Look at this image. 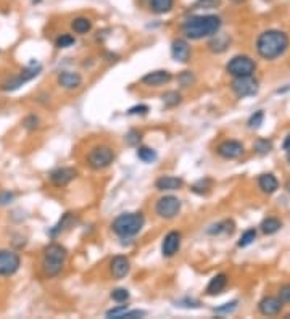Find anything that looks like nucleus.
Segmentation results:
<instances>
[{
    "label": "nucleus",
    "instance_id": "23",
    "mask_svg": "<svg viewBox=\"0 0 290 319\" xmlns=\"http://www.w3.org/2000/svg\"><path fill=\"white\" fill-rule=\"evenodd\" d=\"M174 7V0H150V10L155 15L170 13Z\"/></svg>",
    "mask_w": 290,
    "mask_h": 319
},
{
    "label": "nucleus",
    "instance_id": "37",
    "mask_svg": "<svg viewBox=\"0 0 290 319\" xmlns=\"http://www.w3.org/2000/svg\"><path fill=\"white\" fill-rule=\"evenodd\" d=\"M282 303H290V284H285L279 289V297H277Z\"/></svg>",
    "mask_w": 290,
    "mask_h": 319
},
{
    "label": "nucleus",
    "instance_id": "3",
    "mask_svg": "<svg viewBox=\"0 0 290 319\" xmlns=\"http://www.w3.org/2000/svg\"><path fill=\"white\" fill-rule=\"evenodd\" d=\"M145 224V218L142 213H123L111 222V229L116 234V236L127 239V237H134L142 231Z\"/></svg>",
    "mask_w": 290,
    "mask_h": 319
},
{
    "label": "nucleus",
    "instance_id": "45",
    "mask_svg": "<svg viewBox=\"0 0 290 319\" xmlns=\"http://www.w3.org/2000/svg\"><path fill=\"white\" fill-rule=\"evenodd\" d=\"M285 190H287V192L290 194V179H288V181L285 182Z\"/></svg>",
    "mask_w": 290,
    "mask_h": 319
},
{
    "label": "nucleus",
    "instance_id": "33",
    "mask_svg": "<svg viewBox=\"0 0 290 319\" xmlns=\"http://www.w3.org/2000/svg\"><path fill=\"white\" fill-rule=\"evenodd\" d=\"M111 298L115 300L118 303H126L129 300V290L126 289H115L113 292H111Z\"/></svg>",
    "mask_w": 290,
    "mask_h": 319
},
{
    "label": "nucleus",
    "instance_id": "30",
    "mask_svg": "<svg viewBox=\"0 0 290 319\" xmlns=\"http://www.w3.org/2000/svg\"><path fill=\"white\" fill-rule=\"evenodd\" d=\"M163 102L166 107H176L177 103H181V93L179 92H166L163 95Z\"/></svg>",
    "mask_w": 290,
    "mask_h": 319
},
{
    "label": "nucleus",
    "instance_id": "36",
    "mask_svg": "<svg viewBox=\"0 0 290 319\" xmlns=\"http://www.w3.org/2000/svg\"><path fill=\"white\" fill-rule=\"evenodd\" d=\"M236 308H237V302L234 300V302H231V303H224L222 306L214 308V313H218V314H231Z\"/></svg>",
    "mask_w": 290,
    "mask_h": 319
},
{
    "label": "nucleus",
    "instance_id": "40",
    "mask_svg": "<svg viewBox=\"0 0 290 319\" xmlns=\"http://www.w3.org/2000/svg\"><path fill=\"white\" fill-rule=\"evenodd\" d=\"M126 140L129 145H137L140 142V133H137V131H131V133L126 136Z\"/></svg>",
    "mask_w": 290,
    "mask_h": 319
},
{
    "label": "nucleus",
    "instance_id": "14",
    "mask_svg": "<svg viewBox=\"0 0 290 319\" xmlns=\"http://www.w3.org/2000/svg\"><path fill=\"white\" fill-rule=\"evenodd\" d=\"M110 271H111V276L115 279H123L129 274L131 271V261L129 258L123 257V255H118L115 257L113 260L110 261Z\"/></svg>",
    "mask_w": 290,
    "mask_h": 319
},
{
    "label": "nucleus",
    "instance_id": "42",
    "mask_svg": "<svg viewBox=\"0 0 290 319\" xmlns=\"http://www.w3.org/2000/svg\"><path fill=\"white\" fill-rule=\"evenodd\" d=\"M15 199V194L12 192H0V205H8Z\"/></svg>",
    "mask_w": 290,
    "mask_h": 319
},
{
    "label": "nucleus",
    "instance_id": "13",
    "mask_svg": "<svg viewBox=\"0 0 290 319\" xmlns=\"http://www.w3.org/2000/svg\"><path fill=\"white\" fill-rule=\"evenodd\" d=\"M78 171L74 168H58L50 173V182L55 187H65L68 185L73 179H76Z\"/></svg>",
    "mask_w": 290,
    "mask_h": 319
},
{
    "label": "nucleus",
    "instance_id": "16",
    "mask_svg": "<svg viewBox=\"0 0 290 319\" xmlns=\"http://www.w3.org/2000/svg\"><path fill=\"white\" fill-rule=\"evenodd\" d=\"M173 79L171 73L166 70H158V71H152L147 73L145 76L142 78V82L145 86H152V87H158V86H165Z\"/></svg>",
    "mask_w": 290,
    "mask_h": 319
},
{
    "label": "nucleus",
    "instance_id": "39",
    "mask_svg": "<svg viewBox=\"0 0 290 319\" xmlns=\"http://www.w3.org/2000/svg\"><path fill=\"white\" fill-rule=\"evenodd\" d=\"M147 313L145 311H142V309H134V311H126L123 313V316H121L119 319H134V317H144Z\"/></svg>",
    "mask_w": 290,
    "mask_h": 319
},
{
    "label": "nucleus",
    "instance_id": "4",
    "mask_svg": "<svg viewBox=\"0 0 290 319\" xmlns=\"http://www.w3.org/2000/svg\"><path fill=\"white\" fill-rule=\"evenodd\" d=\"M68 251L60 243H50L44 248V261L42 266L47 276H57L63 269L65 261H67Z\"/></svg>",
    "mask_w": 290,
    "mask_h": 319
},
{
    "label": "nucleus",
    "instance_id": "26",
    "mask_svg": "<svg viewBox=\"0 0 290 319\" xmlns=\"http://www.w3.org/2000/svg\"><path fill=\"white\" fill-rule=\"evenodd\" d=\"M221 7V0H195L192 10H214Z\"/></svg>",
    "mask_w": 290,
    "mask_h": 319
},
{
    "label": "nucleus",
    "instance_id": "24",
    "mask_svg": "<svg viewBox=\"0 0 290 319\" xmlns=\"http://www.w3.org/2000/svg\"><path fill=\"white\" fill-rule=\"evenodd\" d=\"M71 29L76 34H87L92 29V21L86 16H78L71 21Z\"/></svg>",
    "mask_w": 290,
    "mask_h": 319
},
{
    "label": "nucleus",
    "instance_id": "19",
    "mask_svg": "<svg viewBox=\"0 0 290 319\" xmlns=\"http://www.w3.org/2000/svg\"><path fill=\"white\" fill-rule=\"evenodd\" d=\"M155 185L158 190H179L184 185V181L174 176H162L160 179H156Z\"/></svg>",
    "mask_w": 290,
    "mask_h": 319
},
{
    "label": "nucleus",
    "instance_id": "2",
    "mask_svg": "<svg viewBox=\"0 0 290 319\" xmlns=\"http://www.w3.org/2000/svg\"><path fill=\"white\" fill-rule=\"evenodd\" d=\"M288 44V36L284 31L268 29L260 34L256 41V52L265 60H276L287 52Z\"/></svg>",
    "mask_w": 290,
    "mask_h": 319
},
{
    "label": "nucleus",
    "instance_id": "35",
    "mask_svg": "<svg viewBox=\"0 0 290 319\" xmlns=\"http://www.w3.org/2000/svg\"><path fill=\"white\" fill-rule=\"evenodd\" d=\"M210 187H211V181L210 179H202V181H199L197 184H194L192 185V190L195 192V194H207L208 190H210Z\"/></svg>",
    "mask_w": 290,
    "mask_h": 319
},
{
    "label": "nucleus",
    "instance_id": "7",
    "mask_svg": "<svg viewBox=\"0 0 290 319\" xmlns=\"http://www.w3.org/2000/svg\"><path fill=\"white\" fill-rule=\"evenodd\" d=\"M231 89L239 99L253 97L258 93V81L253 76L234 78V81L231 82Z\"/></svg>",
    "mask_w": 290,
    "mask_h": 319
},
{
    "label": "nucleus",
    "instance_id": "27",
    "mask_svg": "<svg viewBox=\"0 0 290 319\" xmlns=\"http://www.w3.org/2000/svg\"><path fill=\"white\" fill-rule=\"evenodd\" d=\"M137 156H139V160H142L144 163H153L155 160L158 158L156 152L153 148H150V147H139Z\"/></svg>",
    "mask_w": 290,
    "mask_h": 319
},
{
    "label": "nucleus",
    "instance_id": "47",
    "mask_svg": "<svg viewBox=\"0 0 290 319\" xmlns=\"http://www.w3.org/2000/svg\"><path fill=\"white\" fill-rule=\"evenodd\" d=\"M287 162L290 163V148L287 150Z\"/></svg>",
    "mask_w": 290,
    "mask_h": 319
},
{
    "label": "nucleus",
    "instance_id": "8",
    "mask_svg": "<svg viewBox=\"0 0 290 319\" xmlns=\"http://www.w3.org/2000/svg\"><path fill=\"white\" fill-rule=\"evenodd\" d=\"M156 214L165 219L176 218L181 211V200L174 195H166L156 202Z\"/></svg>",
    "mask_w": 290,
    "mask_h": 319
},
{
    "label": "nucleus",
    "instance_id": "44",
    "mask_svg": "<svg viewBox=\"0 0 290 319\" xmlns=\"http://www.w3.org/2000/svg\"><path fill=\"white\" fill-rule=\"evenodd\" d=\"M282 147H284L285 150H288V148H290V134L287 136V139H285V142H284V145H282Z\"/></svg>",
    "mask_w": 290,
    "mask_h": 319
},
{
    "label": "nucleus",
    "instance_id": "10",
    "mask_svg": "<svg viewBox=\"0 0 290 319\" xmlns=\"http://www.w3.org/2000/svg\"><path fill=\"white\" fill-rule=\"evenodd\" d=\"M244 152H245L244 145L237 142V140H224L218 147V155L226 160H236L244 155Z\"/></svg>",
    "mask_w": 290,
    "mask_h": 319
},
{
    "label": "nucleus",
    "instance_id": "17",
    "mask_svg": "<svg viewBox=\"0 0 290 319\" xmlns=\"http://www.w3.org/2000/svg\"><path fill=\"white\" fill-rule=\"evenodd\" d=\"M282 305L284 303L277 297H266L260 302L258 308L263 316H277L280 313V309H282Z\"/></svg>",
    "mask_w": 290,
    "mask_h": 319
},
{
    "label": "nucleus",
    "instance_id": "1",
    "mask_svg": "<svg viewBox=\"0 0 290 319\" xmlns=\"http://www.w3.org/2000/svg\"><path fill=\"white\" fill-rule=\"evenodd\" d=\"M221 24V18L216 15H192L182 23L181 29L187 39L200 41L218 34Z\"/></svg>",
    "mask_w": 290,
    "mask_h": 319
},
{
    "label": "nucleus",
    "instance_id": "15",
    "mask_svg": "<svg viewBox=\"0 0 290 319\" xmlns=\"http://www.w3.org/2000/svg\"><path fill=\"white\" fill-rule=\"evenodd\" d=\"M171 55L176 61L187 63L190 60V45L185 39H174L171 44Z\"/></svg>",
    "mask_w": 290,
    "mask_h": 319
},
{
    "label": "nucleus",
    "instance_id": "46",
    "mask_svg": "<svg viewBox=\"0 0 290 319\" xmlns=\"http://www.w3.org/2000/svg\"><path fill=\"white\" fill-rule=\"evenodd\" d=\"M231 2H232V4H244L245 0H231Z\"/></svg>",
    "mask_w": 290,
    "mask_h": 319
},
{
    "label": "nucleus",
    "instance_id": "20",
    "mask_svg": "<svg viewBox=\"0 0 290 319\" xmlns=\"http://www.w3.org/2000/svg\"><path fill=\"white\" fill-rule=\"evenodd\" d=\"M228 285V276L226 274H218V276H214L211 280H210V284L207 285V295L210 297H214V295H219L224 289H226Z\"/></svg>",
    "mask_w": 290,
    "mask_h": 319
},
{
    "label": "nucleus",
    "instance_id": "11",
    "mask_svg": "<svg viewBox=\"0 0 290 319\" xmlns=\"http://www.w3.org/2000/svg\"><path fill=\"white\" fill-rule=\"evenodd\" d=\"M41 71V67H29L20 73V76H16L15 79L8 81L7 84H4V90H16L18 87H21L23 84H26L27 81L34 79Z\"/></svg>",
    "mask_w": 290,
    "mask_h": 319
},
{
    "label": "nucleus",
    "instance_id": "22",
    "mask_svg": "<svg viewBox=\"0 0 290 319\" xmlns=\"http://www.w3.org/2000/svg\"><path fill=\"white\" fill-rule=\"evenodd\" d=\"M229 44H231V39L228 36H224V34H214L213 36V39H211V42L208 44V47H210V50L211 52H214V53H221V52H224L229 47Z\"/></svg>",
    "mask_w": 290,
    "mask_h": 319
},
{
    "label": "nucleus",
    "instance_id": "21",
    "mask_svg": "<svg viewBox=\"0 0 290 319\" xmlns=\"http://www.w3.org/2000/svg\"><path fill=\"white\" fill-rule=\"evenodd\" d=\"M258 185L265 194H274L279 189V182L276 179V176L271 174V173L269 174H261L260 179H258Z\"/></svg>",
    "mask_w": 290,
    "mask_h": 319
},
{
    "label": "nucleus",
    "instance_id": "34",
    "mask_svg": "<svg viewBox=\"0 0 290 319\" xmlns=\"http://www.w3.org/2000/svg\"><path fill=\"white\" fill-rule=\"evenodd\" d=\"M74 42H76V39H74L71 34H61L55 44H57L58 49H67V47H71Z\"/></svg>",
    "mask_w": 290,
    "mask_h": 319
},
{
    "label": "nucleus",
    "instance_id": "43",
    "mask_svg": "<svg viewBox=\"0 0 290 319\" xmlns=\"http://www.w3.org/2000/svg\"><path fill=\"white\" fill-rule=\"evenodd\" d=\"M148 111V107L147 105H137V107H133L131 108L127 113L129 115H145Z\"/></svg>",
    "mask_w": 290,
    "mask_h": 319
},
{
    "label": "nucleus",
    "instance_id": "5",
    "mask_svg": "<svg viewBox=\"0 0 290 319\" xmlns=\"http://www.w3.org/2000/svg\"><path fill=\"white\" fill-rule=\"evenodd\" d=\"M226 71L232 78H244V76H253L256 71V63L247 55H236L229 60Z\"/></svg>",
    "mask_w": 290,
    "mask_h": 319
},
{
    "label": "nucleus",
    "instance_id": "9",
    "mask_svg": "<svg viewBox=\"0 0 290 319\" xmlns=\"http://www.w3.org/2000/svg\"><path fill=\"white\" fill-rule=\"evenodd\" d=\"M21 265L20 257L10 250H0V276L15 274Z\"/></svg>",
    "mask_w": 290,
    "mask_h": 319
},
{
    "label": "nucleus",
    "instance_id": "18",
    "mask_svg": "<svg viewBox=\"0 0 290 319\" xmlns=\"http://www.w3.org/2000/svg\"><path fill=\"white\" fill-rule=\"evenodd\" d=\"M57 81H58V86H61L63 89H68V90L78 89L81 84H82L81 74L73 73V71H63V73H60Z\"/></svg>",
    "mask_w": 290,
    "mask_h": 319
},
{
    "label": "nucleus",
    "instance_id": "12",
    "mask_svg": "<svg viewBox=\"0 0 290 319\" xmlns=\"http://www.w3.org/2000/svg\"><path fill=\"white\" fill-rule=\"evenodd\" d=\"M181 248V232L171 231L170 234H166V237L162 243V253L165 258H171L174 257Z\"/></svg>",
    "mask_w": 290,
    "mask_h": 319
},
{
    "label": "nucleus",
    "instance_id": "6",
    "mask_svg": "<svg viewBox=\"0 0 290 319\" xmlns=\"http://www.w3.org/2000/svg\"><path fill=\"white\" fill-rule=\"evenodd\" d=\"M115 160V153L113 150L107 145H99L93 147L90 150V153L87 155V163L92 170H105L108 168Z\"/></svg>",
    "mask_w": 290,
    "mask_h": 319
},
{
    "label": "nucleus",
    "instance_id": "32",
    "mask_svg": "<svg viewBox=\"0 0 290 319\" xmlns=\"http://www.w3.org/2000/svg\"><path fill=\"white\" fill-rule=\"evenodd\" d=\"M263 121H265V113L263 111H255L253 115L250 116V119H248V126L251 127V129H258L261 124H263Z\"/></svg>",
    "mask_w": 290,
    "mask_h": 319
},
{
    "label": "nucleus",
    "instance_id": "38",
    "mask_svg": "<svg viewBox=\"0 0 290 319\" xmlns=\"http://www.w3.org/2000/svg\"><path fill=\"white\" fill-rule=\"evenodd\" d=\"M127 309L126 305H119L113 309H110V311H107V317H113V319H119L121 316H123V313Z\"/></svg>",
    "mask_w": 290,
    "mask_h": 319
},
{
    "label": "nucleus",
    "instance_id": "25",
    "mask_svg": "<svg viewBox=\"0 0 290 319\" xmlns=\"http://www.w3.org/2000/svg\"><path fill=\"white\" fill-rule=\"evenodd\" d=\"M261 231H263V234H266V236H271V234H276L277 231H280V228H282V222H280L277 218H266L263 222H261Z\"/></svg>",
    "mask_w": 290,
    "mask_h": 319
},
{
    "label": "nucleus",
    "instance_id": "29",
    "mask_svg": "<svg viewBox=\"0 0 290 319\" xmlns=\"http://www.w3.org/2000/svg\"><path fill=\"white\" fill-rule=\"evenodd\" d=\"M255 239H256V231L248 229V231H245L244 234H242V237L239 240V247H248L255 242Z\"/></svg>",
    "mask_w": 290,
    "mask_h": 319
},
{
    "label": "nucleus",
    "instance_id": "28",
    "mask_svg": "<svg viewBox=\"0 0 290 319\" xmlns=\"http://www.w3.org/2000/svg\"><path fill=\"white\" fill-rule=\"evenodd\" d=\"M271 148H273V142H271V140H268V139H258L256 142H255V145H253V150H255L256 153H260V155L269 153Z\"/></svg>",
    "mask_w": 290,
    "mask_h": 319
},
{
    "label": "nucleus",
    "instance_id": "31",
    "mask_svg": "<svg viewBox=\"0 0 290 319\" xmlns=\"http://www.w3.org/2000/svg\"><path fill=\"white\" fill-rule=\"evenodd\" d=\"M177 81H179L181 87H189V86H192V84L195 82V76H194L192 71H184V73L179 74V76H177Z\"/></svg>",
    "mask_w": 290,
    "mask_h": 319
},
{
    "label": "nucleus",
    "instance_id": "41",
    "mask_svg": "<svg viewBox=\"0 0 290 319\" xmlns=\"http://www.w3.org/2000/svg\"><path fill=\"white\" fill-rule=\"evenodd\" d=\"M37 126H39V118H36V116H27L24 119V127H27L29 131L36 129Z\"/></svg>",
    "mask_w": 290,
    "mask_h": 319
}]
</instances>
